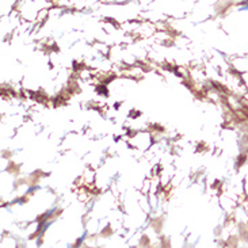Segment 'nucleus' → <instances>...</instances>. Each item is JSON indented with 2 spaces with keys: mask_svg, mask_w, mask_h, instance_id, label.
I'll use <instances>...</instances> for the list:
<instances>
[]
</instances>
